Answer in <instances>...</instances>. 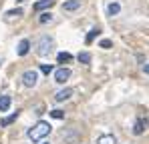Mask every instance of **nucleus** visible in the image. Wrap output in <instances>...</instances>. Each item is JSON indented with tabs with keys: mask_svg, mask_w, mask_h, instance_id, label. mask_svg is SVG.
<instances>
[{
	"mask_svg": "<svg viewBox=\"0 0 149 144\" xmlns=\"http://www.w3.org/2000/svg\"><path fill=\"white\" fill-rule=\"evenodd\" d=\"M50 134V124L49 122H45V120H40V122H36L30 130H28V138L32 140V142H40L45 136H49Z\"/></svg>",
	"mask_w": 149,
	"mask_h": 144,
	"instance_id": "nucleus-1",
	"label": "nucleus"
},
{
	"mask_svg": "<svg viewBox=\"0 0 149 144\" xmlns=\"http://www.w3.org/2000/svg\"><path fill=\"white\" fill-rule=\"evenodd\" d=\"M52 48H54V40L50 38V36H42L40 40H38V56H49L50 52H52Z\"/></svg>",
	"mask_w": 149,
	"mask_h": 144,
	"instance_id": "nucleus-2",
	"label": "nucleus"
},
{
	"mask_svg": "<svg viewBox=\"0 0 149 144\" xmlns=\"http://www.w3.org/2000/svg\"><path fill=\"white\" fill-rule=\"evenodd\" d=\"M36 82H38V72L36 70H26L22 74V84L24 86L32 88V86H36Z\"/></svg>",
	"mask_w": 149,
	"mask_h": 144,
	"instance_id": "nucleus-3",
	"label": "nucleus"
},
{
	"mask_svg": "<svg viewBox=\"0 0 149 144\" xmlns=\"http://www.w3.org/2000/svg\"><path fill=\"white\" fill-rule=\"evenodd\" d=\"M69 78H71V70H69V68H58V70H54V82L65 84Z\"/></svg>",
	"mask_w": 149,
	"mask_h": 144,
	"instance_id": "nucleus-4",
	"label": "nucleus"
},
{
	"mask_svg": "<svg viewBox=\"0 0 149 144\" xmlns=\"http://www.w3.org/2000/svg\"><path fill=\"white\" fill-rule=\"evenodd\" d=\"M73 96V88H63V90H58L56 94H54V100L56 102H65V100H69Z\"/></svg>",
	"mask_w": 149,
	"mask_h": 144,
	"instance_id": "nucleus-5",
	"label": "nucleus"
},
{
	"mask_svg": "<svg viewBox=\"0 0 149 144\" xmlns=\"http://www.w3.org/2000/svg\"><path fill=\"white\" fill-rule=\"evenodd\" d=\"M28 50H30V42H28L26 38H22V40L18 42V48H16V54H18V56H26V54H28Z\"/></svg>",
	"mask_w": 149,
	"mask_h": 144,
	"instance_id": "nucleus-6",
	"label": "nucleus"
},
{
	"mask_svg": "<svg viewBox=\"0 0 149 144\" xmlns=\"http://www.w3.org/2000/svg\"><path fill=\"white\" fill-rule=\"evenodd\" d=\"M79 8H81V0H67L63 4V10H67V12H73V10H79Z\"/></svg>",
	"mask_w": 149,
	"mask_h": 144,
	"instance_id": "nucleus-7",
	"label": "nucleus"
},
{
	"mask_svg": "<svg viewBox=\"0 0 149 144\" xmlns=\"http://www.w3.org/2000/svg\"><path fill=\"white\" fill-rule=\"evenodd\" d=\"M121 12V4L119 2H111L109 6H107V14L109 16H115V14H119Z\"/></svg>",
	"mask_w": 149,
	"mask_h": 144,
	"instance_id": "nucleus-8",
	"label": "nucleus"
},
{
	"mask_svg": "<svg viewBox=\"0 0 149 144\" xmlns=\"http://www.w3.org/2000/svg\"><path fill=\"white\" fill-rule=\"evenodd\" d=\"M12 104V98L10 96H0V112H6Z\"/></svg>",
	"mask_w": 149,
	"mask_h": 144,
	"instance_id": "nucleus-9",
	"label": "nucleus"
},
{
	"mask_svg": "<svg viewBox=\"0 0 149 144\" xmlns=\"http://www.w3.org/2000/svg\"><path fill=\"white\" fill-rule=\"evenodd\" d=\"M52 4H54V0H40L34 4V10H45V8H50Z\"/></svg>",
	"mask_w": 149,
	"mask_h": 144,
	"instance_id": "nucleus-10",
	"label": "nucleus"
},
{
	"mask_svg": "<svg viewBox=\"0 0 149 144\" xmlns=\"http://www.w3.org/2000/svg\"><path fill=\"white\" fill-rule=\"evenodd\" d=\"M97 144H117V140H115L113 134H105V136H101L97 140Z\"/></svg>",
	"mask_w": 149,
	"mask_h": 144,
	"instance_id": "nucleus-11",
	"label": "nucleus"
},
{
	"mask_svg": "<svg viewBox=\"0 0 149 144\" xmlns=\"http://www.w3.org/2000/svg\"><path fill=\"white\" fill-rule=\"evenodd\" d=\"M56 60H58V64H67V62H71V60H73V56H71L69 52H58Z\"/></svg>",
	"mask_w": 149,
	"mask_h": 144,
	"instance_id": "nucleus-12",
	"label": "nucleus"
},
{
	"mask_svg": "<svg viewBox=\"0 0 149 144\" xmlns=\"http://www.w3.org/2000/svg\"><path fill=\"white\" fill-rule=\"evenodd\" d=\"M143 130H145L143 120H137V122H135V126H133V134H135V136H139V134H143Z\"/></svg>",
	"mask_w": 149,
	"mask_h": 144,
	"instance_id": "nucleus-13",
	"label": "nucleus"
},
{
	"mask_svg": "<svg viewBox=\"0 0 149 144\" xmlns=\"http://www.w3.org/2000/svg\"><path fill=\"white\" fill-rule=\"evenodd\" d=\"M16 118H18V112H14V114H10V116H6V118L2 120L0 124H2V126H8V124H12V122H14Z\"/></svg>",
	"mask_w": 149,
	"mask_h": 144,
	"instance_id": "nucleus-14",
	"label": "nucleus"
},
{
	"mask_svg": "<svg viewBox=\"0 0 149 144\" xmlns=\"http://www.w3.org/2000/svg\"><path fill=\"white\" fill-rule=\"evenodd\" d=\"M97 34H99V28H93V30H91V32L87 34V38H85V42H87V44H91V42L95 40V36H97Z\"/></svg>",
	"mask_w": 149,
	"mask_h": 144,
	"instance_id": "nucleus-15",
	"label": "nucleus"
},
{
	"mask_svg": "<svg viewBox=\"0 0 149 144\" xmlns=\"http://www.w3.org/2000/svg\"><path fill=\"white\" fill-rule=\"evenodd\" d=\"M77 58H79V62H83V64H89V62H91V54H89V52H81Z\"/></svg>",
	"mask_w": 149,
	"mask_h": 144,
	"instance_id": "nucleus-16",
	"label": "nucleus"
},
{
	"mask_svg": "<svg viewBox=\"0 0 149 144\" xmlns=\"http://www.w3.org/2000/svg\"><path fill=\"white\" fill-rule=\"evenodd\" d=\"M18 18V16H22V8H16V10H8L6 12V18Z\"/></svg>",
	"mask_w": 149,
	"mask_h": 144,
	"instance_id": "nucleus-17",
	"label": "nucleus"
},
{
	"mask_svg": "<svg viewBox=\"0 0 149 144\" xmlns=\"http://www.w3.org/2000/svg\"><path fill=\"white\" fill-rule=\"evenodd\" d=\"M50 20H52V14H50V12H45V14L38 16V22L40 24H47V22H50Z\"/></svg>",
	"mask_w": 149,
	"mask_h": 144,
	"instance_id": "nucleus-18",
	"label": "nucleus"
},
{
	"mask_svg": "<svg viewBox=\"0 0 149 144\" xmlns=\"http://www.w3.org/2000/svg\"><path fill=\"white\" fill-rule=\"evenodd\" d=\"M52 70H54L52 64H42V66H40V72H42V74H50Z\"/></svg>",
	"mask_w": 149,
	"mask_h": 144,
	"instance_id": "nucleus-19",
	"label": "nucleus"
},
{
	"mask_svg": "<svg viewBox=\"0 0 149 144\" xmlns=\"http://www.w3.org/2000/svg\"><path fill=\"white\" fill-rule=\"evenodd\" d=\"M50 116H52V118H65V112H63V110H52Z\"/></svg>",
	"mask_w": 149,
	"mask_h": 144,
	"instance_id": "nucleus-20",
	"label": "nucleus"
},
{
	"mask_svg": "<svg viewBox=\"0 0 149 144\" xmlns=\"http://www.w3.org/2000/svg\"><path fill=\"white\" fill-rule=\"evenodd\" d=\"M111 46H113L111 40H101V48H111Z\"/></svg>",
	"mask_w": 149,
	"mask_h": 144,
	"instance_id": "nucleus-21",
	"label": "nucleus"
},
{
	"mask_svg": "<svg viewBox=\"0 0 149 144\" xmlns=\"http://www.w3.org/2000/svg\"><path fill=\"white\" fill-rule=\"evenodd\" d=\"M143 72H145V74H149V62H147V64H143Z\"/></svg>",
	"mask_w": 149,
	"mask_h": 144,
	"instance_id": "nucleus-22",
	"label": "nucleus"
},
{
	"mask_svg": "<svg viewBox=\"0 0 149 144\" xmlns=\"http://www.w3.org/2000/svg\"><path fill=\"white\" fill-rule=\"evenodd\" d=\"M16 2H22V0H16Z\"/></svg>",
	"mask_w": 149,
	"mask_h": 144,
	"instance_id": "nucleus-23",
	"label": "nucleus"
}]
</instances>
